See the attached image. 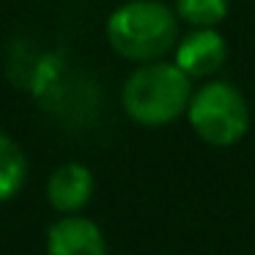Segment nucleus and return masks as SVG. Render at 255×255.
<instances>
[{
    "instance_id": "nucleus-1",
    "label": "nucleus",
    "mask_w": 255,
    "mask_h": 255,
    "mask_svg": "<svg viewBox=\"0 0 255 255\" xmlns=\"http://www.w3.org/2000/svg\"><path fill=\"white\" fill-rule=\"evenodd\" d=\"M178 14L162 0H129L107 17L113 52L132 63L162 61L178 44Z\"/></svg>"
},
{
    "instance_id": "nucleus-2",
    "label": "nucleus",
    "mask_w": 255,
    "mask_h": 255,
    "mask_svg": "<svg viewBox=\"0 0 255 255\" xmlns=\"http://www.w3.org/2000/svg\"><path fill=\"white\" fill-rule=\"evenodd\" d=\"M192 77L173 61L140 63L121 88L124 113L140 127H167L187 116L192 99Z\"/></svg>"
},
{
    "instance_id": "nucleus-3",
    "label": "nucleus",
    "mask_w": 255,
    "mask_h": 255,
    "mask_svg": "<svg viewBox=\"0 0 255 255\" xmlns=\"http://www.w3.org/2000/svg\"><path fill=\"white\" fill-rule=\"evenodd\" d=\"M187 121L203 143L228 148L250 132V105L233 83L209 80L192 91Z\"/></svg>"
},
{
    "instance_id": "nucleus-4",
    "label": "nucleus",
    "mask_w": 255,
    "mask_h": 255,
    "mask_svg": "<svg viewBox=\"0 0 255 255\" xmlns=\"http://www.w3.org/2000/svg\"><path fill=\"white\" fill-rule=\"evenodd\" d=\"M228 61L225 36L217 28H192L173 50V63L192 80L214 77Z\"/></svg>"
},
{
    "instance_id": "nucleus-5",
    "label": "nucleus",
    "mask_w": 255,
    "mask_h": 255,
    "mask_svg": "<svg viewBox=\"0 0 255 255\" xmlns=\"http://www.w3.org/2000/svg\"><path fill=\"white\" fill-rule=\"evenodd\" d=\"M47 255H107V239L91 217L61 214L47 228Z\"/></svg>"
},
{
    "instance_id": "nucleus-6",
    "label": "nucleus",
    "mask_w": 255,
    "mask_h": 255,
    "mask_svg": "<svg viewBox=\"0 0 255 255\" xmlns=\"http://www.w3.org/2000/svg\"><path fill=\"white\" fill-rule=\"evenodd\" d=\"M96 189L94 170L83 162H63L47 178V203L58 214H83Z\"/></svg>"
},
{
    "instance_id": "nucleus-7",
    "label": "nucleus",
    "mask_w": 255,
    "mask_h": 255,
    "mask_svg": "<svg viewBox=\"0 0 255 255\" xmlns=\"http://www.w3.org/2000/svg\"><path fill=\"white\" fill-rule=\"evenodd\" d=\"M28 181V156L22 154L19 143L0 132V203H8L22 192Z\"/></svg>"
},
{
    "instance_id": "nucleus-8",
    "label": "nucleus",
    "mask_w": 255,
    "mask_h": 255,
    "mask_svg": "<svg viewBox=\"0 0 255 255\" xmlns=\"http://www.w3.org/2000/svg\"><path fill=\"white\" fill-rule=\"evenodd\" d=\"M231 11V0H176V14L189 28H217Z\"/></svg>"
}]
</instances>
